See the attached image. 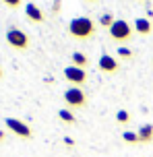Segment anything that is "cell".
Returning <instances> with one entry per match:
<instances>
[{"label":"cell","instance_id":"1","mask_svg":"<svg viewBox=\"0 0 153 157\" xmlns=\"http://www.w3.org/2000/svg\"><path fill=\"white\" fill-rule=\"evenodd\" d=\"M95 33H97V25L91 17H75L68 23V35L73 39L87 41V39L95 37Z\"/></svg>","mask_w":153,"mask_h":157},{"label":"cell","instance_id":"2","mask_svg":"<svg viewBox=\"0 0 153 157\" xmlns=\"http://www.w3.org/2000/svg\"><path fill=\"white\" fill-rule=\"evenodd\" d=\"M108 33H110V39H112V41H116V44H126V41L132 39L135 29H132V25L126 23L124 19H116L114 25L108 29Z\"/></svg>","mask_w":153,"mask_h":157},{"label":"cell","instance_id":"3","mask_svg":"<svg viewBox=\"0 0 153 157\" xmlns=\"http://www.w3.org/2000/svg\"><path fill=\"white\" fill-rule=\"evenodd\" d=\"M64 103L68 110H81V108H87V93L81 89V87H71L64 91Z\"/></svg>","mask_w":153,"mask_h":157},{"label":"cell","instance_id":"4","mask_svg":"<svg viewBox=\"0 0 153 157\" xmlns=\"http://www.w3.org/2000/svg\"><path fill=\"white\" fill-rule=\"evenodd\" d=\"M6 44L15 50H27L29 48V35L21 29H17V27H13L6 31Z\"/></svg>","mask_w":153,"mask_h":157},{"label":"cell","instance_id":"5","mask_svg":"<svg viewBox=\"0 0 153 157\" xmlns=\"http://www.w3.org/2000/svg\"><path fill=\"white\" fill-rule=\"evenodd\" d=\"M4 124H6V128H8L13 134H17L19 139L29 141V139L33 136V130L29 128V124H25V122L17 120V118H6V120H4Z\"/></svg>","mask_w":153,"mask_h":157},{"label":"cell","instance_id":"6","mask_svg":"<svg viewBox=\"0 0 153 157\" xmlns=\"http://www.w3.org/2000/svg\"><path fill=\"white\" fill-rule=\"evenodd\" d=\"M64 78L71 83V85L75 87H81V85H85L87 83V71H83V68H77V66H66L64 68Z\"/></svg>","mask_w":153,"mask_h":157},{"label":"cell","instance_id":"7","mask_svg":"<svg viewBox=\"0 0 153 157\" xmlns=\"http://www.w3.org/2000/svg\"><path fill=\"white\" fill-rule=\"evenodd\" d=\"M97 68L104 72V75H116L120 71V62L110 54H104L99 60H97Z\"/></svg>","mask_w":153,"mask_h":157},{"label":"cell","instance_id":"8","mask_svg":"<svg viewBox=\"0 0 153 157\" xmlns=\"http://www.w3.org/2000/svg\"><path fill=\"white\" fill-rule=\"evenodd\" d=\"M25 17H27L31 23H37V25H41L44 21H46L44 10H41L35 2H27V4H25Z\"/></svg>","mask_w":153,"mask_h":157},{"label":"cell","instance_id":"9","mask_svg":"<svg viewBox=\"0 0 153 157\" xmlns=\"http://www.w3.org/2000/svg\"><path fill=\"white\" fill-rule=\"evenodd\" d=\"M132 29H135L137 35H149L151 29H153V25H151L149 19H143V17H141V19H135V27H132Z\"/></svg>","mask_w":153,"mask_h":157},{"label":"cell","instance_id":"10","mask_svg":"<svg viewBox=\"0 0 153 157\" xmlns=\"http://www.w3.org/2000/svg\"><path fill=\"white\" fill-rule=\"evenodd\" d=\"M137 134H139V141L141 143H145V145L153 143V124H143L137 130Z\"/></svg>","mask_w":153,"mask_h":157},{"label":"cell","instance_id":"11","mask_svg":"<svg viewBox=\"0 0 153 157\" xmlns=\"http://www.w3.org/2000/svg\"><path fill=\"white\" fill-rule=\"evenodd\" d=\"M58 118H60V122H62V124H68V126H75V124H77V118H75L73 110H68V108L58 110Z\"/></svg>","mask_w":153,"mask_h":157},{"label":"cell","instance_id":"12","mask_svg":"<svg viewBox=\"0 0 153 157\" xmlns=\"http://www.w3.org/2000/svg\"><path fill=\"white\" fill-rule=\"evenodd\" d=\"M73 66L87 71V68H89V58L83 54V52H75V54H73Z\"/></svg>","mask_w":153,"mask_h":157},{"label":"cell","instance_id":"13","mask_svg":"<svg viewBox=\"0 0 153 157\" xmlns=\"http://www.w3.org/2000/svg\"><path fill=\"white\" fill-rule=\"evenodd\" d=\"M122 141L124 143H128V145H139V134L137 132H132V130H124L122 132Z\"/></svg>","mask_w":153,"mask_h":157},{"label":"cell","instance_id":"14","mask_svg":"<svg viewBox=\"0 0 153 157\" xmlns=\"http://www.w3.org/2000/svg\"><path fill=\"white\" fill-rule=\"evenodd\" d=\"M116 122H118V124H128L130 122V112L128 110H118L116 112Z\"/></svg>","mask_w":153,"mask_h":157},{"label":"cell","instance_id":"15","mask_svg":"<svg viewBox=\"0 0 153 157\" xmlns=\"http://www.w3.org/2000/svg\"><path fill=\"white\" fill-rule=\"evenodd\" d=\"M114 21H116V19H114L112 13H104V15L99 17V25H101V27H108V29L114 25Z\"/></svg>","mask_w":153,"mask_h":157},{"label":"cell","instance_id":"16","mask_svg":"<svg viewBox=\"0 0 153 157\" xmlns=\"http://www.w3.org/2000/svg\"><path fill=\"white\" fill-rule=\"evenodd\" d=\"M132 56H135V52L130 48H126V46L118 48V58H122V60H132Z\"/></svg>","mask_w":153,"mask_h":157},{"label":"cell","instance_id":"17","mask_svg":"<svg viewBox=\"0 0 153 157\" xmlns=\"http://www.w3.org/2000/svg\"><path fill=\"white\" fill-rule=\"evenodd\" d=\"M2 2H4L8 8H19L21 4H23V0H2Z\"/></svg>","mask_w":153,"mask_h":157},{"label":"cell","instance_id":"18","mask_svg":"<svg viewBox=\"0 0 153 157\" xmlns=\"http://www.w3.org/2000/svg\"><path fill=\"white\" fill-rule=\"evenodd\" d=\"M64 145H68V147H73V145H75V141H73V139H68V136H64Z\"/></svg>","mask_w":153,"mask_h":157},{"label":"cell","instance_id":"19","mask_svg":"<svg viewBox=\"0 0 153 157\" xmlns=\"http://www.w3.org/2000/svg\"><path fill=\"white\" fill-rule=\"evenodd\" d=\"M4 141V132H2V130H0V143Z\"/></svg>","mask_w":153,"mask_h":157},{"label":"cell","instance_id":"20","mask_svg":"<svg viewBox=\"0 0 153 157\" xmlns=\"http://www.w3.org/2000/svg\"><path fill=\"white\" fill-rule=\"evenodd\" d=\"M0 78H2V68H0Z\"/></svg>","mask_w":153,"mask_h":157},{"label":"cell","instance_id":"21","mask_svg":"<svg viewBox=\"0 0 153 157\" xmlns=\"http://www.w3.org/2000/svg\"><path fill=\"white\" fill-rule=\"evenodd\" d=\"M87 2H97V0H87Z\"/></svg>","mask_w":153,"mask_h":157}]
</instances>
